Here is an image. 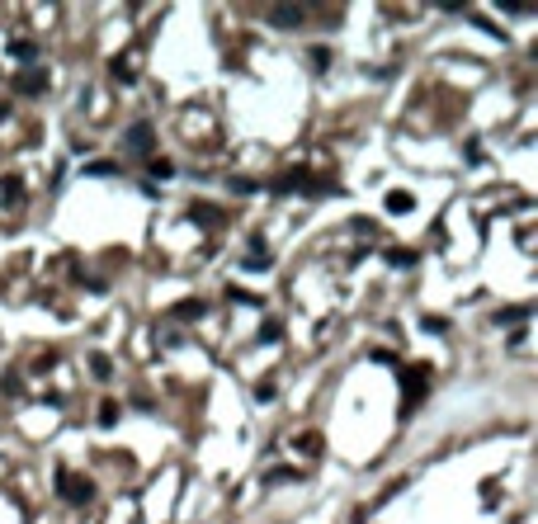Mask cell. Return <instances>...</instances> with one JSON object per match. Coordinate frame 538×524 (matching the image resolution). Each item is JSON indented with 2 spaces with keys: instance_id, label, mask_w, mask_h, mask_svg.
<instances>
[{
  "instance_id": "3",
  "label": "cell",
  "mask_w": 538,
  "mask_h": 524,
  "mask_svg": "<svg viewBox=\"0 0 538 524\" xmlns=\"http://www.w3.org/2000/svg\"><path fill=\"white\" fill-rule=\"evenodd\" d=\"M57 496L71 501V506H90V501H95V487L76 473H57Z\"/></svg>"
},
{
  "instance_id": "5",
  "label": "cell",
  "mask_w": 538,
  "mask_h": 524,
  "mask_svg": "<svg viewBox=\"0 0 538 524\" xmlns=\"http://www.w3.org/2000/svg\"><path fill=\"white\" fill-rule=\"evenodd\" d=\"M269 24H274V29H298V24H307V10H298V5H279V10H269Z\"/></svg>"
},
{
  "instance_id": "15",
  "label": "cell",
  "mask_w": 538,
  "mask_h": 524,
  "mask_svg": "<svg viewBox=\"0 0 538 524\" xmlns=\"http://www.w3.org/2000/svg\"><path fill=\"white\" fill-rule=\"evenodd\" d=\"M175 317H204V302L189 298V302H175Z\"/></svg>"
},
{
  "instance_id": "13",
  "label": "cell",
  "mask_w": 538,
  "mask_h": 524,
  "mask_svg": "<svg viewBox=\"0 0 538 524\" xmlns=\"http://www.w3.org/2000/svg\"><path fill=\"white\" fill-rule=\"evenodd\" d=\"M251 265H255V270H265V265H269V255H265V237H251Z\"/></svg>"
},
{
  "instance_id": "7",
  "label": "cell",
  "mask_w": 538,
  "mask_h": 524,
  "mask_svg": "<svg viewBox=\"0 0 538 524\" xmlns=\"http://www.w3.org/2000/svg\"><path fill=\"white\" fill-rule=\"evenodd\" d=\"M293 444H298V454H307V458H321V435L317 430H312V435H298Z\"/></svg>"
},
{
  "instance_id": "17",
  "label": "cell",
  "mask_w": 538,
  "mask_h": 524,
  "mask_svg": "<svg viewBox=\"0 0 538 524\" xmlns=\"http://www.w3.org/2000/svg\"><path fill=\"white\" fill-rule=\"evenodd\" d=\"M113 170H118L113 161H90V166H85V175H113Z\"/></svg>"
},
{
  "instance_id": "12",
  "label": "cell",
  "mask_w": 538,
  "mask_h": 524,
  "mask_svg": "<svg viewBox=\"0 0 538 524\" xmlns=\"http://www.w3.org/2000/svg\"><path fill=\"white\" fill-rule=\"evenodd\" d=\"M387 265H396V270H411L415 255H411V251H401V246H392V251H387Z\"/></svg>"
},
{
  "instance_id": "6",
  "label": "cell",
  "mask_w": 538,
  "mask_h": 524,
  "mask_svg": "<svg viewBox=\"0 0 538 524\" xmlns=\"http://www.w3.org/2000/svg\"><path fill=\"white\" fill-rule=\"evenodd\" d=\"M15 90L19 95H38V90H48V71L38 66V71H24V76L15 80Z\"/></svg>"
},
{
  "instance_id": "19",
  "label": "cell",
  "mask_w": 538,
  "mask_h": 524,
  "mask_svg": "<svg viewBox=\"0 0 538 524\" xmlns=\"http://www.w3.org/2000/svg\"><path fill=\"white\" fill-rule=\"evenodd\" d=\"M293 477H298L293 468H274V473H269V482H293Z\"/></svg>"
},
{
  "instance_id": "10",
  "label": "cell",
  "mask_w": 538,
  "mask_h": 524,
  "mask_svg": "<svg viewBox=\"0 0 538 524\" xmlns=\"http://www.w3.org/2000/svg\"><path fill=\"white\" fill-rule=\"evenodd\" d=\"M387 208H392V213H411L415 199H411L406 189H392V194H387Z\"/></svg>"
},
{
  "instance_id": "4",
  "label": "cell",
  "mask_w": 538,
  "mask_h": 524,
  "mask_svg": "<svg viewBox=\"0 0 538 524\" xmlns=\"http://www.w3.org/2000/svg\"><path fill=\"white\" fill-rule=\"evenodd\" d=\"M274 194H335V185H317L307 170H293L284 180H274Z\"/></svg>"
},
{
  "instance_id": "8",
  "label": "cell",
  "mask_w": 538,
  "mask_h": 524,
  "mask_svg": "<svg viewBox=\"0 0 538 524\" xmlns=\"http://www.w3.org/2000/svg\"><path fill=\"white\" fill-rule=\"evenodd\" d=\"M529 312H534L529 302H524V307H506V312H496V326H510V321H529Z\"/></svg>"
},
{
  "instance_id": "1",
  "label": "cell",
  "mask_w": 538,
  "mask_h": 524,
  "mask_svg": "<svg viewBox=\"0 0 538 524\" xmlns=\"http://www.w3.org/2000/svg\"><path fill=\"white\" fill-rule=\"evenodd\" d=\"M420 392H430V364H406L401 368V416L415 411Z\"/></svg>"
},
{
  "instance_id": "11",
  "label": "cell",
  "mask_w": 538,
  "mask_h": 524,
  "mask_svg": "<svg viewBox=\"0 0 538 524\" xmlns=\"http://www.w3.org/2000/svg\"><path fill=\"white\" fill-rule=\"evenodd\" d=\"M146 170H151V180H170V175H175V166H170L165 156H151V161H146Z\"/></svg>"
},
{
  "instance_id": "16",
  "label": "cell",
  "mask_w": 538,
  "mask_h": 524,
  "mask_svg": "<svg viewBox=\"0 0 538 524\" xmlns=\"http://www.w3.org/2000/svg\"><path fill=\"white\" fill-rule=\"evenodd\" d=\"M0 387H5L10 397H19V392H24V382H19V373H5V378H0Z\"/></svg>"
},
{
  "instance_id": "9",
  "label": "cell",
  "mask_w": 538,
  "mask_h": 524,
  "mask_svg": "<svg viewBox=\"0 0 538 524\" xmlns=\"http://www.w3.org/2000/svg\"><path fill=\"white\" fill-rule=\"evenodd\" d=\"M90 373H95L99 382H109V378H113V364H109V354H90Z\"/></svg>"
},
{
  "instance_id": "2",
  "label": "cell",
  "mask_w": 538,
  "mask_h": 524,
  "mask_svg": "<svg viewBox=\"0 0 538 524\" xmlns=\"http://www.w3.org/2000/svg\"><path fill=\"white\" fill-rule=\"evenodd\" d=\"M123 142H127V151H132V156H146V161H151V156H156V127L146 123V118H137V123L123 132Z\"/></svg>"
},
{
  "instance_id": "18",
  "label": "cell",
  "mask_w": 538,
  "mask_h": 524,
  "mask_svg": "<svg viewBox=\"0 0 538 524\" xmlns=\"http://www.w3.org/2000/svg\"><path fill=\"white\" fill-rule=\"evenodd\" d=\"M307 62L317 66V71H326V62H331V52H326V48H317V52H312V57H307Z\"/></svg>"
},
{
  "instance_id": "14",
  "label": "cell",
  "mask_w": 538,
  "mask_h": 524,
  "mask_svg": "<svg viewBox=\"0 0 538 524\" xmlns=\"http://www.w3.org/2000/svg\"><path fill=\"white\" fill-rule=\"evenodd\" d=\"M99 425H118V401H99Z\"/></svg>"
}]
</instances>
